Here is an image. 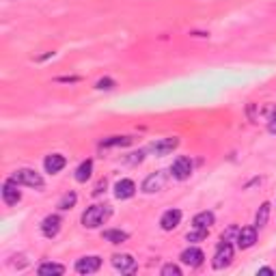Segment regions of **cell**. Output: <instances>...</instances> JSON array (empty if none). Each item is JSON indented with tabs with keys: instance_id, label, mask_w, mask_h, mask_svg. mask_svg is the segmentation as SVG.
I'll use <instances>...</instances> for the list:
<instances>
[{
	"instance_id": "cell-1",
	"label": "cell",
	"mask_w": 276,
	"mask_h": 276,
	"mask_svg": "<svg viewBox=\"0 0 276 276\" xmlns=\"http://www.w3.org/2000/svg\"><path fill=\"white\" fill-rule=\"evenodd\" d=\"M110 214H113L110 205H91V207L82 214V227L97 229L99 225H104V222L110 218Z\"/></svg>"
},
{
	"instance_id": "cell-2",
	"label": "cell",
	"mask_w": 276,
	"mask_h": 276,
	"mask_svg": "<svg viewBox=\"0 0 276 276\" xmlns=\"http://www.w3.org/2000/svg\"><path fill=\"white\" fill-rule=\"evenodd\" d=\"M17 184L20 186H28V188H37V190H41L45 184H43V177L37 173V171H33V168H20V171H15L13 175H11Z\"/></svg>"
},
{
	"instance_id": "cell-3",
	"label": "cell",
	"mask_w": 276,
	"mask_h": 276,
	"mask_svg": "<svg viewBox=\"0 0 276 276\" xmlns=\"http://www.w3.org/2000/svg\"><path fill=\"white\" fill-rule=\"evenodd\" d=\"M168 181V175L164 171H158V173H151L149 177L143 181V192L145 195H154V192H160Z\"/></svg>"
},
{
	"instance_id": "cell-4",
	"label": "cell",
	"mask_w": 276,
	"mask_h": 276,
	"mask_svg": "<svg viewBox=\"0 0 276 276\" xmlns=\"http://www.w3.org/2000/svg\"><path fill=\"white\" fill-rule=\"evenodd\" d=\"M171 175L175 179H179V181L188 179L192 175V160L190 158H186V156H179L177 160L173 162V166H171Z\"/></svg>"
},
{
	"instance_id": "cell-5",
	"label": "cell",
	"mask_w": 276,
	"mask_h": 276,
	"mask_svg": "<svg viewBox=\"0 0 276 276\" xmlns=\"http://www.w3.org/2000/svg\"><path fill=\"white\" fill-rule=\"evenodd\" d=\"M233 261V246L231 242H222L218 246V250H216V255H214V268L216 270H222V268H227L229 263Z\"/></svg>"
},
{
	"instance_id": "cell-6",
	"label": "cell",
	"mask_w": 276,
	"mask_h": 276,
	"mask_svg": "<svg viewBox=\"0 0 276 276\" xmlns=\"http://www.w3.org/2000/svg\"><path fill=\"white\" fill-rule=\"evenodd\" d=\"M99 268H102V259L97 255L82 257V259L76 261V272L78 274H95Z\"/></svg>"
},
{
	"instance_id": "cell-7",
	"label": "cell",
	"mask_w": 276,
	"mask_h": 276,
	"mask_svg": "<svg viewBox=\"0 0 276 276\" xmlns=\"http://www.w3.org/2000/svg\"><path fill=\"white\" fill-rule=\"evenodd\" d=\"M113 266L117 272H121V274H134L136 272V259H134L132 255H115L113 257Z\"/></svg>"
},
{
	"instance_id": "cell-8",
	"label": "cell",
	"mask_w": 276,
	"mask_h": 276,
	"mask_svg": "<svg viewBox=\"0 0 276 276\" xmlns=\"http://www.w3.org/2000/svg\"><path fill=\"white\" fill-rule=\"evenodd\" d=\"M17 186H20V184H17L13 177L4 181V186H2V201L7 205H17V203H20L22 192L17 190Z\"/></svg>"
},
{
	"instance_id": "cell-9",
	"label": "cell",
	"mask_w": 276,
	"mask_h": 276,
	"mask_svg": "<svg viewBox=\"0 0 276 276\" xmlns=\"http://www.w3.org/2000/svg\"><path fill=\"white\" fill-rule=\"evenodd\" d=\"M61 225H63L61 216L50 214V216H45L43 218V222H41V233H43L45 237H56L58 231H61Z\"/></svg>"
},
{
	"instance_id": "cell-10",
	"label": "cell",
	"mask_w": 276,
	"mask_h": 276,
	"mask_svg": "<svg viewBox=\"0 0 276 276\" xmlns=\"http://www.w3.org/2000/svg\"><path fill=\"white\" fill-rule=\"evenodd\" d=\"M236 242H237V246L242 250L252 248V246H255V242H257V227H244V229H239Z\"/></svg>"
},
{
	"instance_id": "cell-11",
	"label": "cell",
	"mask_w": 276,
	"mask_h": 276,
	"mask_svg": "<svg viewBox=\"0 0 276 276\" xmlns=\"http://www.w3.org/2000/svg\"><path fill=\"white\" fill-rule=\"evenodd\" d=\"M179 259H181V263H186V266H190V268H198L203 263L205 255H203L201 248H195V246H190V248H186L184 252H181Z\"/></svg>"
},
{
	"instance_id": "cell-12",
	"label": "cell",
	"mask_w": 276,
	"mask_h": 276,
	"mask_svg": "<svg viewBox=\"0 0 276 276\" xmlns=\"http://www.w3.org/2000/svg\"><path fill=\"white\" fill-rule=\"evenodd\" d=\"M177 145H179V138L177 136L162 138V140H158V143L151 145V151H154L156 156H168L173 149H177Z\"/></svg>"
},
{
	"instance_id": "cell-13",
	"label": "cell",
	"mask_w": 276,
	"mask_h": 276,
	"mask_svg": "<svg viewBox=\"0 0 276 276\" xmlns=\"http://www.w3.org/2000/svg\"><path fill=\"white\" fill-rule=\"evenodd\" d=\"M134 192H136V186H134L132 179H119L115 184V197L125 201V198H132Z\"/></svg>"
},
{
	"instance_id": "cell-14",
	"label": "cell",
	"mask_w": 276,
	"mask_h": 276,
	"mask_svg": "<svg viewBox=\"0 0 276 276\" xmlns=\"http://www.w3.org/2000/svg\"><path fill=\"white\" fill-rule=\"evenodd\" d=\"M181 222V211L179 209H168L162 214L160 218V227L164 229V231H173V229H177Z\"/></svg>"
},
{
	"instance_id": "cell-15",
	"label": "cell",
	"mask_w": 276,
	"mask_h": 276,
	"mask_svg": "<svg viewBox=\"0 0 276 276\" xmlns=\"http://www.w3.org/2000/svg\"><path fill=\"white\" fill-rule=\"evenodd\" d=\"M65 156H61V154H52L45 158V162H43V166H45V173H50V175H56V173H61L63 168H65Z\"/></svg>"
},
{
	"instance_id": "cell-16",
	"label": "cell",
	"mask_w": 276,
	"mask_h": 276,
	"mask_svg": "<svg viewBox=\"0 0 276 276\" xmlns=\"http://www.w3.org/2000/svg\"><path fill=\"white\" fill-rule=\"evenodd\" d=\"M91 173H93V160H84L76 168V181L78 184H84V181L91 179Z\"/></svg>"
},
{
	"instance_id": "cell-17",
	"label": "cell",
	"mask_w": 276,
	"mask_h": 276,
	"mask_svg": "<svg viewBox=\"0 0 276 276\" xmlns=\"http://www.w3.org/2000/svg\"><path fill=\"white\" fill-rule=\"evenodd\" d=\"M37 274H39V276H50V274H65V266H61V263L45 261V263H41V266H39Z\"/></svg>"
},
{
	"instance_id": "cell-18",
	"label": "cell",
	"mask_w": 276,
	"mask_h": 276,
	"mask_svg": "<svg viewBox=\"0 0 276 276\" xmlns=\"http://www.w3.org/2000/svg\"><path fill=\"white\" fill-rule=\"evenodd\" d=\"M127 237H130L127 231H121V229H106L104 231V239H108L110 244H123Z\"/></svg>"
},
{
	"instance_id": "cell-19",
	"label": "cell",
	"mask_w": 276,
	"mask_h": 276,
	"mask_svg": "<svg viewBox=\"0 0 276 276\" xmlns=\"http://www.w3.org/2000/svg\"><path fill=\"white\" fill-rule=\"evenodd\" d=\"M214 225V214L211 211H201L192 218V227H201V229H209Z\"/></svg>"
},
{
	"instance_id": "cell-20",
	"label": "cell",
	"mask_w": 276,
	"mask_h": 276,
	"mask_svg": "<svg viewBox=\"0 0 276 276\" xmlns=\"http://www.w3.org/2000/svg\"><path fill=\"white\" fill-rule=\"evenodd\" d=\"M132 143V138L130 136H110V138H106L102 140V149H110V147H127Z\"/></svg>"
},
{
	"instance_id": "cell-21",
	"label": "cell",
	"mask_w": 276,
	"mask_h": 276,
	"mask_svg": "<svg viewBox=\"0 0 276 276\" xmlns=\"http://www.w3.org/2000/svg\"><path fill=\"white\" fill-rule=\"evenodd\" d=\"M270 203H261V207L259 211H257V216H255V227L257 229H261V227H266L268 225V220H270Z\"/></svg>"
},
{
	"instance_id": "cell-22",
	"label": "cell",
	"mask_w": 276,
	"mask_h": 276,
	"mask_svg": "<svg viewBox=\"0 0 276 276\" xmlns=\"http://www.w3.org/2000/svg\"><path fill=\"white\" fill-rule=\"evenodd\" d=\"M207 231H209V229L195 227V229H192V231H188L186 239H188V242H201V239H205V237H207Z\"/></svg>"
},
{
	"instance_id": "cell-23",
	"label": "cell",
	"mask_w": 276,
	"mask_h": 276,
	"mask_svg": "<svg viewBox=\"0 0 276 276\" xmlns=\"http://www.w3.org/2000/svg\"><path fill=\"white\" fill-rule=\"evenodd\" d=\"M76 201H78V195H76V192H67L65 197L61 198V201H58V209H72L74 205H76Z\"/></svg>"
},
{
	"instance_id": "cell-24",
	"label": "cell",
	"mask_w": 276,
	"mask_h": 276,
	"mask_svg": "<svg viewBox=\"0 0 276 276\" xmlns=\"http://www.w3.org/2000/svg\"><path fill=\"white\" fill-rule=\"evenodd\" d=\"M162 276H181V268L175 266V263H166V266L162 268Z\"/></svg>"
},
{
	"instance_id": "cell-25",
	"label": "cell",
	"mask_w": 276,
	"mask_h": 276,
	"mask_svg": "<svg viewBox=\"0 0 276 276\" xmlns=\"http://www.w3.org/2000/svg\"><path fill=\"white\" fill-rule=\"evenodd\" d=\"M237 233H239V227L231 225V227L227 229V231H222V242H231L233 237H237Z\"/></svg>"
},
{
	"instance_id": "cell-26",
	"label": "cell",
	"mask_w": 276,
	"mask_h": 276,
	"mask_svg": "<svg viewBox=\"0 0 276 276\" xmlns=\"http://www.w3.org/2000/svg\"><path fill=\"white\" fill-rule=\"evenodd\" d=\"M97 89L99 91H110L115 86V80H110V78H102V80H97Z\"/></svg>"
},
{
	"instance_id": "cell-27",
	"label": "cell",
	"mask_w": 276,
	"mask_h": 276,
	"mask_svg": "<svg viewBox=\"0 0 276 276\" xmlns=\"http://www.w3.org/2000/svg\"><path fill=\"white\" fill-rule=\"evenodd\" d=\"M261 115H263V117H266V119L270 121V119H272V117L276 115V104H266V106H263V108H261Z\"/></svg>"
},
{
	"instance_id": "cell-28",
	"label": "cell",
	"mask_w": 276,
	"mask_h": 276,
	"mask_svg": "<svg viewBox=\"0 0 276 276\" xmlns=\"http://www.w3.org/2000/svg\"><path fill=\"white\" fill-rule=\"evenodd\" d=\"M145 158V151H134V154H130V158H127V164H140Z\"/></svg>"
},
{
	"instance_id": "cell-29",
	"label": "cell",
	"mask_w": 276,
	"mask_h": 276,
	"mask_svg": "<svg viewBox=\"0 0 276 276\" xmlns=\"http://www.w3.org/2000/svg\"><path fill=\"white\" fill-rule=\"evenodd\" d=\"M106 186H108V181H106V179H99L97 186H95V190H93V197H99L102 192H106Z\"/></svg>"
},
{
	"instance_id": "cell-30",
	"label": "cell",
	"mask_w": 276,
	"mask_h": 276,
	"mask_svg": "<svg viewBox=\"0 0 276 276\" xmlns=\"http://www.w3.org/2000/svg\"><path fill=\"white\" fill-rule=\"evenodd\" d=\"M268 132L270 134H276V115L270 119V123H268Z\"/></svg>"
},
{
	"instance_id": "cell-31",
	"label": "cell",
	"mask_w": 276,
	"mask_h": 276,
	"mask_svg": "<svg viewBox=\"0 0 276 276\" xmlns=\"http://www.w3.org/2000/svg\"><path fill=\"white\" fill-rule=\"evenodd\" d=\"M80 78H76V76H69V78H67V76H65V78H56V82H78Z\"/></svg>"
},
{
	"instance_id": "cell-32",
	"label": "cell",
	"mask_w": 276,
	"mask_h": 276,
	"mask_svg": "<svg viewBox=\"0 0 276 276\" xmlns=\"http://www.w3.org/2000/svg\"><path fill=\"white\" fill-rule=\"evenodd\" d=\"M259 274H274V270H272V268H261Z\"/></svg>"
}]
</instances>
